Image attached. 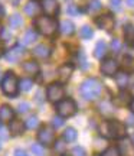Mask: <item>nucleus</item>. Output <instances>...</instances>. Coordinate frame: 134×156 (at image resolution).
Returning a JSON list of instances; mask_svg holds the SVG:
<instances>
[{
    "mask_svg": "<svg viewBox=\"0 0 134 156\" xmlns=\"http://www.w3.org/2000/svg\"><path fill=\"white\" fill-rule=\"evenodd\" d=\"M23 69H25V73L29 74V75H36V74H39V65H38V62L35 61H28L23 64Z\"/></svg>",
    "mask_w": 134,
    "mask_h": 156,
    "instance_id": "obj_19",
    "label": "nucleus"
},
{
    "mask_svg": "<svg viewBox=\"0 0 134 156\" xmlns=\"http://www.w3.org/2000/svg\"><path fill=\"white\" fill-rule=\"evenodd\" d=\"M105 55H107V44L104 42V41L97 42L95 49H94V56L97 58V59H102Z\"/></svg>",
    "mask_w": 134,
    "mask_h": 156,
    "instance_id": "obj_18",
    "label": "nucleus"
},
{
    "mask_svg": "<svg viewBox=\"0 0 134 156\" xmlns=\"http://www.w3.org/2000/svg\"><path fill=\"white\" fill-rule=\"evenodd\" d=\"M5 13H6L5 6H3V5H0V17H2V16H5Z\"/></svg>",
    "mask_w": 134,
    "mask_h": 156,
    "instance_id": "obj_45",
    "label": "nucleus"
},
{
    "mask_svg": "<svg viewBox=\"0 0 134 156\" xmlns=\"http://www.w3.org/2000/svg\"><path fill=\"white\" fill-rule=\"evenodd\" d=\"M22 55H23V46H22V44H20V45H15L13 48H10V49L5 54L6 59H7L9 62H17L20 58H22Z\"/></svg>",
    "mask_w": 134,
    "mask_h": 156,
    "instance_id": "obj_10",
    "label": "nucleus"
},
{
    "mask_svg": "<svg viewBox=\"0 0 134 156\" xmlns=\"http://www.w3.org/2000/svg\"><path fill=\"white\" fill-rule=\"evenodd\" d=\"M117 71H118V64L115 59L107 58L105 61H102V64H101V73L104 74V75L112 77V75H115Z\"/></svg>",
    "mask_w": 134,
    "mask_h": 156,
    "instance_id": "obj_8",
    "label": "nucleus"
},
{
    "mask_svg": "<svg viewBox=\"0 0 134 156\" xmlns=\"http://www.w3.org/2000/svg\"><path fill=\"white\" fill-rule=\"evenodd\" d=\"M2 30H3V28H2V25H0V35H2Z\"/></svg>",
    "mask_w": 134,
    "mask_h": 156,
    "instance_id": "obj_50",
    "label": "nucleus"
},
{
    "mask_svg": "<svg viewBox=\"0 0 134 156\" xmlns=\"http://www.w3.org/2000/svg\"><path fill=\"white\" fill-rule=\"evenodd\" d=\"M32 85H33L32 80H22L19 83V88L22 90V91H29V90L32 88Z\"/></svg>",
    "mask_w": 134,
    "mask_h": 156,
    "instance_id": "obj_33",
    "label": "nucleus"
},
{
    "mask_svg": "<svg viewBox=\"0 0 134 156\" xmlns=\"http://www.w3.org/2000/svg\"><path fill=\"white\" fill-rule=\"evenodd\" d=\"M79 58H81V68L82 69H87L88 68V62H87V58H85V54H84V51H79Z\"/></svg>",
    "mask_w": 134,
    "mask_h": 156,
    "instance_id": "obj_39",
    "label": "nucleus"
},
{
    "mask_svg": "<svg viewBox=\"0 0 134 156\" xmlns=\"http://www.w3.org/2000/svg\"><path fill=\"white\" fill-rule=\"evenodd\" d=\"M32 153H33L35 156H43V153H45L43 145H40V143H35V145H32Z\"/></svg>",
    "mask_w": 134,
    "mask_h": 156,
    "instance_id": "obj_32",
    "label": "nucleus"
},
{
    "mask_svg": "<svg viewBox=\"0 0 134 156\" xmlns=\"http://www.w3.org/2000/svg\"><path fill=\"white\" fill-rule=\"evenodd\" d=\"M72 71H74V67L71 64H64V65L59 67V69H58V77H59V80H61L62 83H65V81H68V80L71 78Z\"/></svg>",
    "mask_w": 134,
    "mask_h": 156,
    "instance_id": "obj_13",
    "label": "nucleus"
},
{
    "mask_svg": "<svg viewBox=\"0 0 134 156\" xmlns=\"http://www.w3.org/2000/svg\"><path fill=\"white\" fill-rule=\"evenodd\" d=\"M67 12L68 15H71V16H78L79 15V9L77 7V5H68Z\"/></svg>",
    "mask_w": 134,
    "mask_h": 156,
    "instance_id": "obj_34",
    "label": "nucleus"
},
{
    "mask_svg": "<svg viewBox=\"0 0 134 156\" xmlns=\"http://www.w3.org/2000/svg\"><path fill=\"white\" fill-rule=\"evenodd\" d=\"M101 156H121V152L115 146H110V147H107L105 151L102 152Z\"/></svg>",
    "mask_w": 134,
    "mask_h": 156,
    "instance_id": "obj_29",
    "label": "nucleus"
},
{
    "mask_svg": "<svg viewBox=\"0 0 134 156\" xmlns=\"http://www.w3.org/2000/svg\"><path fill=\"white\" fill-rule=\"evenodd\" d=\"M59 30H61L64 35L69 36V35H72L74 32H75V26H74V23L71 22V20H64V22L61 23V26H59Z\"/></svg>",
    "mask_w": 134,
    "mask_h": 156,
    "instance_id": "obj_22",
    "label": "nucleus"
},
{
    "mask_svg": "<svg viewBox=\"0 0 134 156\" xmlns=\"http://www.w3.org/2000/svg\"><path fill=\"white\" fill-rule=\"evenodd\" d=\"M9 25H10V28L13 29H17L20 28L23 25V19L20 15H17V13H15L13 16H10V19H9Z\"/></svg>",
    "mask_w": 134,
    "mask_h": 156,
    "instance_id": "obj_25",
    "label": "nucleus"
},
{
    "mask_svg": "<svg viewBox=\"0 0 134 156\" xmlns=\"http://www.w3.org/2000/svg\"><path fill=\"white\" fill-rule=\"evenodd\" d=\"M123 67H124V71H127V73H134V58L133 56H124Z\"/></svg>",
    "mask_w": 134,
    "mask_h": 156,
    "instance_id": "obj_26",
    "label": "nucleus"
},
{
    "mask_svg": "<svg viewBox=\"0 0 134 156\" xmlns=\"http://www.w3.org/2000/svg\"><path fill=\"white\" fill-rule=\"evenodd\" d=\"M38 140L40 142V145H45V146H50L53 142H55V132L52 127H40L39 133H38Z\"/></svg>",
    "mask_w": 134,
    "mask_h": 156,
    "instance_id": "obj_7",
    "label": "nucleus"
},
{
    "mask_svg": "<svg viewBox=\"0 0 134 156\" xmlns=\"http://www.w3.org/2000/svg\"><path fill=\"white\" fill-rule=\"evenodd\" d=\"M79 93L87 101H94L102 93V84L97 78H88V80H85L84 83L81 84Z\"/></svg>",
    "mask_w": 134,
    "mask_h": 156,
    "instance_id": "obj_1",
    "label": "nucleus"
},
{
    "mask_svg": "<svg viewBox=\"0 0 134 156\" xmlns=\"http://www.w3.org/2000/svg\"><path fill=\"white\" fill-rule=\"evenodd\" d=\"M64 95H65V90L62 87V84H59V83L50 84L49 87H48V90H46V98L50 103H55V104L59 103L64 98Z\"/></svg>",
    "mask_w": 134,
    "mask_h": 156,
    "instance_id": "obj_5",
    "label": "nucleus"
},
{
    "mask_svg": "<svg viewBox=\"0 0 134 156\" xmlns=\"http://www.w3.org/2000/svg\"><path fill=\"white\" fill-rule=\"evenodd\" d=\"M25 124H26V127L28 129H35V127H38V126H39V119H38L36 116H30L28 120H26Z\"/></svg>",
    "mask_w": 134,
    "mask_h": 156,
    "instance_id": "obj_30",
    "label": "nucleus"
},
{
    "mask_svg": "<svg viewBox=\"0 0 134 156\" xmlns=\"http://www.w3.org/2000/svg\"><path fill=\"white\" fill-rule=\"evenodd\" d=\"M42 9L48 16H53L59 12V3L58 0H42Z\"/></svg>",
    "mask_w": 134,
    "mask_h": 156,
    "instance_id": "obj_11",
    "label": "nucleus"
},
{
    "mask_svg": "<svg viewBox=\"0 0 134 156\" xmlns=\"http://www.w3.org/2000/svg\"><path fill=\"white\" fill-rule=\"evenodd\" d=\"M127 2V5L130 6V7H134V0H125Z\"/></svg>",
    "mask_w": 134,
    "mask_h": 156,
    "instance_id": "obj_48",
    "label": "nucleus"
},
{
    "mask_svg": "<svg viewBox=\"0 0 134 156\" xmlns=\"http://www.w3.org/2000/svg\"><path fill=\"white\" fill-rule=\"evenodd\" d=\"M111 49L115 52V54H118L120 52V49H121V42L118 41V39H112L111 42Z\"/></svg>",
    "mask_w": 134,
    "mask_h": 156,
    "instance_id": "obj_37",
    "label": "nucleus"
},
{
    "mask_svg": "<svg viewBox=\"0 0 134 156\" xmlns=\"http://www.w3.org/2000/svg\"><path fill=\"white\" fill-rule=\"evenodd\" d=\"M124 39L129 46L134 48V26L133 25H127L124 28Z\"/></svg>",
    "mask_w": 134,
    "mask_h": 156,
    "instance_id": "obj_20",
    "label": "nucleus"
},
{
    "mask_svg": "<svg viewBox=\"0 0 134 156\" xmlns=\"http://www.w3.org/2000/svg\"><path fill=\"white\" fill-rule=\"evenodd\" d=\"M129 73L127 71H117L115 73V83H117L118 88L120 90H124L127 85H129Z\"/></svg>",
    "mask_w": 134,
    "mask_h": 156,
    "instance_id": "obj_14",
    "label": "nucleus"
},
{
    "mask_svg": "<svg viewBox=\"0 0 134 156\" xmlns=\"http://www.w3.org/2000/svg\"><path fill=\"white\" fill-rule=\"evenodd\" d=\"M77 103L72 100V98H62L59 103H56V112H58V116L64 117H72L75 113H77Z\"/></svg>",
    "mask_w": 134,
    "mask_h": 156,
    "instance_id": "obj_4",
    "label": "nucleus"
},
{
    "mask_svg": "<svg viewBox=\"0 0 134 156\" xmlns=\"http://www.w3.org/2000/svg\"><path fill=\"white\" fill-rule=\"evenodd\" d=\"M35 26L45 36H53L56 34V29H58V23L50 16H39L35 20Z\"/></svg>",
    "mask_w": 134,
    "mask_h": 156,
    "instance_id": "obj_2",
    "label": "nucleus"
},
{
    "mask_svg": "<svg viewBox=\"0 0 134 156\" xmlns=\"http://www.w3.org/2000/svg\"><path fill=\"white\" fill-rule=\"evenodd\" d=\"M5 54V48H3V44H0V56Z\"/></svg>",
    "mask_w": 134,
    "mask_h": 156,
    "instance_id": "obj_49",
    "label": "nucleus"
},
{
    "mask_svg": "<svg viewBox=\"0 0 134 156\" xmlns=\"http://www.w3.org/2000/svg\"><path fill=\"white\" fill-rule=\"evenodd\" d=\"M15 116V112H13V108L10 106H7V104H3V106L0 107V122L5 123V122H10L12 119Z\"/></svg>",
    "mask_w": 134,
    "mask_h": 156,
    "instance_id": "obj_16",
    "label": "nucleus"
},
{
    "mask_svg": "<svg viewBox=\"0 0 134 156\" xmlns=\"http://www.w3.org/2000/svg\"><path fill=\"white\" fill-rule=\"evenodd\" d=\"M26 129V124L22 122V120H17V119H12L10 124H9V132H10L12 136H20V134L25 132Z\"/></svg>",
    "mask_w": 134,
    "mask_h": 156,
    "instance_id": "obj_12",
    "label": "nucleus"
},
{
    "mask_svg": "<svg viewBox=\"0 0 134 156\" xmlns=\"http://www.w3.org/2000/svg\"><path fill=\"white\" fill-rule=\"evenodd\" d=\"M2 91L9 97H15L17 94V91H19V81H17L16 75L10 73V71L2 80Z\"/></svg>",
    "mask_w": 134,
    "mask_h": 156,
    "instance_id": "obj_3",
    "label": "nucleus"
},
{
    "mask_svg": "<svg viewBox=\"0 0 134 156\" xmlns=\"http://www.w3.org/2000/svg\"><path fill=\"white\" fill-rule=\"evenodd\" d=\"M77 136H78V133H77V130L74 127H68L65 132H64V140L65 142H75L77 140Z\"/></svg>",
    "mask_w": 134,
    "mask_h": 156,
    "instance_id": "obj_23",
    "label": "nucleus"
},
{
    "mask_svg": "<svg viewBox=\"0 0 134 156\" xmlns=\"http://www.w3.org/2000/svg\"><path fill=\"white\" fill-rule=\"evenodd\" d=\"M101 112L104 113V114H107V116H110V114L114 113V108H111L107 103H104V104H101Z\"/></svg>",
    "mask_w": 134,
    "mask_h": 156,
    "instance_id": "obj_40",
    "label": "nucleus"
},
{
    "mask_svg": "<svg viewBox=\"0 0 134 156\" xmlns=\"http://www.w3.org/2000/svg\"><path fill=\"white\" fill-rule=\"evenodd\" d=\"M110 5H111V9L114 12L121 10V0H110Z\"/></svg>",
    "mask_w": 134,
    "mask_h": 156,
    "instance_id": "obj_36",
    "label": "nucleus"
},
{
    "mask_svg": "<svg viewBox=\"0 0 134 156\" xmlns=\"http://www.w3.org/2000/svg\"><path fill=\"white\" fill-rule=\"evenodd\" d=\"M55 146H53V149H55L56 153H59V155H64L65 151H67V145H65V140H56L53 142Z\"/></svg>",
    "mask_w": 134,
    "mask_h": 156,
    "instance_id": "obj_28",
    "label": "nucleus"
},
{
    "mask_svg": "<svg viewBox=\"0 0 134 156\" xmlns=\"http://www.w3.org/2000/svg\"><path fill=\"white\" fill-rule=\"evenodd\" d=\"M0 137L2 139H7L9 137V133H6V130L2 127V124H0Z\"/></svg>",
    "mask_w": 134,
    "mask_h": 156,
    "instance_id": "obj_43",
    "label": "nucleus"
},
{
    "mask_svg": "<svg viewBox=\"0 0 134 156\" xmlns=\"http://www.w3.org/2000/svg\"><path fill=\"white\" fill-rule=\"evenodd\" d=\"M127 120H129V124H134V117L133 116H129Z\"/></svg>",
    "mask_w": 134,
    "mask_h": 156,
    "instance_id": "obj_47",
    "label": "nucleus"
},
{
    "mask_svg": "<svg viewBox=\"0 0 134 156\" xmlns=\"http://www.w3.org/2000/svg\"><path fill=\"white\" fill-rule=\"evenodd\" d=\"M15 156H29L26 153V151H23V149H16L15 151Z\"/></svg>",
    "mask_w": 134,
    "mask_h": 156,
    "instance_id": "obj_42",
    "label": "nucleus"
},
{
    "mask_svg": "<svg viewBox=\"0 0 134 156\" xmlns=\"http://www.w3.org/2000/svg\"><path fill=\"white\" fill-rule=\"evenodd\" d=\"M101 2L100 0H89V6H88V10L91 13H95V12H98L101 9Z\"/></svg>",
    "mask_w": 134,
    "mask_h": 156,
    "instance_id": "obj_31",
    "label": "nucleus"
},
{
    "mask_svg": "<svg viewBox=\"0 0 134 156\" xmlns=\"http://www.w3.org/2000/svg\"><path fill=\"white\" fill-rule=\"evenodd\" d=\"M36 39H38L36 30H33V29H28L26 34H25V36L22 38V44L23 45H30V44H33Z\"/></svg>",
    "mask_w": 134,
    "mask_h": 156,
    "instance_id": "obj_21",
    "label": "nucleus"
},
{
    "mask_svg": "<svg viewBox=\"0 0 134 156\" xmlns=\"http://www.w3.org/2000/svg\"><path fill=\"white\" fill-rule=\"evenodd\" d=\"M40 12V6L39 3H36L35 0H32V2H29L28 5L25 6V13L28 15V16H38Z\"/></svg>",
    "mask_w": 134,
    "mask_h": 156,
    "instance_id": "obj_17",
    "label": "nucleus"
},
{
    "mask_svg": "<svg viewBox=\"0 0 134 156\" xmlns=\"http://www.w3.org/2000/svg\"><path fill=\"white\" fill-rule=\"evenodd\" d=\"M49 55H50V48L45 44L38 45L33 49V56L39 58V59H46V58H49Z\"/></svg>",
    "mask_w": 134,
    "mask_h": 156,
    "instance_id": "obj_15",
    "label": "nucleus"
},
{
    "mask_svg": "<svg viewBox=\"0 0 134 156\" xmlns=\"http://www.w3.org/2000/svg\"><path fill=\"white\" fill-rule=\"evenodd\" d=\"M79 35H81V38H82V39H91V38H92V35H94V32H92V29L89 28L88 25H85V26H82V28H81Z\"/></svg>",
    "mask_w": 134,
    "mask_h": 156,
    "instance_id": "obj_27",
    "label": "nucleus"
},
{
    "mask_svg": "<svg viewBox=\"0 0 134 156\" xmlns=\"http://www.w3.org/2000/svg\"><path fill=\"white\" fill-rule=\"evenodd\" d=\"M62 156H68V155H62Z\"/></svg>",
    "mask_w": 134,
    "mask_h": 156,
    "instance_id": "obj_53",
    "label": "nucleus"
},
{
    "mask_svg": "<svg viewBox=\"0 0 134 156\" xmlns=\"http://www.w3.org/2000/svg\"><path fill=\"white\" fill-rule=\"evenodd\" d=\"M2 36H3V41H9L12 38V35H9L7 30H2Z\"/></svg>",
    "mask_w": 134,
    "mask_h": 156,
    "instance_id": "obj_44",
    "label": "nucleus"
},
{
    "mask_svg": "<svg viewBox=\"0 0 134 156\" xmlns=\"http://www.w3.org/2000/svg\"><path fill=\"white\" fill-rule=\"evenodd\" d=\"M19 113H28L29 112V104L28 103H20L19 104V110H17Z\"/></svg>",
    "mask_w": 134,
    "mask_h": 156,
    "instance_id": "obj_41",
    "label": "nucleus"
},
{
    "mask_svg": "<svg viewBox=\"0 0 134 156\" xmlns=\"http://www.w3.org/2000/svg\"><path fill=\"white\" fill-rule=\"evenodd\" d=\"M2 77H3V74H2V71H0V80H2Z\"/></svg>",
    "mask_w": 134,
    "mask_h": 156,
    "instance_id": "obj_51",
    "label": "nucleus"
},
{
    "mask_svg": "<svg viewBox=\"0 0 134 156\" xmlns=\"http://www.w3.org/2000/svg\"><path fill=\"white\" fill-rule=\"evenodd\" d=\"M64 124V117L58 116V117H53V120H52V126L55 129H59Z\"/></svg>",
    "mask_w": 134,
    "mask_h": 156,
    "instance_id": "obj_38",
    "label": "nucleus"
},
{
    "mask_svg": "<svg viewBox=\"0 0 134 156\" xmlns=\"http://www.w3.org/2000/svg\"><path fill=\"white\" fill-rule=\"evenodd\" d=\"M95 23H97V26L100 29H102V30H111V29L114 28L115 20H114V16L105 13V15H101V16L95 20Z\"/></svg>",
    "mask_w": 134,
    "mask_h": 156,
    "instance_id": "obj_9",
    "label": "nucleus"
},
{
    "mask_svg": "<svg viewBox=\"0 0 134 156\" xmlns=\"http://www.w3.org/2000/svg\"><path fill=\"white\" fill-rule=\"evenodd\" d=\"M130 94L129 93H125V91H121L120 94L115 97V103H117L118 106H125V104H130Z\"/></svg>",
    "mask_w": 134,
    "mask_h": 156,
    "instance_id": "obj_24",
    "label": "nucleus"
},
{
    "mask_svg": "<svg viewBox=\"0 0 134 156\" xmlns=\"http://www.w3.org/2000/svg\"><path fill=\"white\" fill-rule=\"evenodd\" d=\"M107 132L110 137L114 139H123L125 136V124L118 120H111V122L107 123Z\"/></svg>",
    "mask_w": 134,
    "mask_h": 156,
    "instance_id": "obj_6",
    "label": "nucleus"
},
{
    "mask_svg": "<svg viewBox=\"0 0 134 156\" xmlns=\"http://www.w3.org/2000/svg\"><path fill=\"white\" fill-rule=\"evenodd\" d=\"M133 143H134V136H133Z\"/></svg>",
    "mask_w": 134,
    "mask_h": 156,
    "instance_id": "obj_52",
    "label": "nucleus"
},
{
    "mask_svg": "<svg viewBox=\"0 0 134 156\" xmlns=\"http://www.w3.org/2000/svg\"><path fill=\"white\" fill-rule=\"evenodd\" d=\"M129 106H130V110H131V113L134 114V98H133L131 101H130V104H129Z\"/></svg>",
    "mask_w": 134,
    "mask_h": 156,
    "instance_id": "obj_46",
    "label": "nucleus"
},
{
    "mask_svg": "<svg viewBox=\"0 0 134 156\" xmlns=\"http://www.w3.org/2000/svg\"><path fill=\"white\" fill-rule=\"evenodd\" d=\"M72 155L74 156H87V152L82 146H75L72 149Z\"/></svg>",
    "mask_w": 134,
    "mask_h": 156,
    "instance_id": "obj_35",
    "label": "nucleus"
},
{
    "mask_svg": "<svg viewBox=\"0 0 134 156\" xmlns=\"http://www.w3.org/2000/svg\"><path fill=\"white\" fill-rule=\"evenodd\" d=\"M0 149H2V145H0Z\"/></svg>",
    "mask_w": 134,
    "mask_h": 156,
    "instance_id": "obj_54",
    "label": "nucleus"
}]
</instances>
